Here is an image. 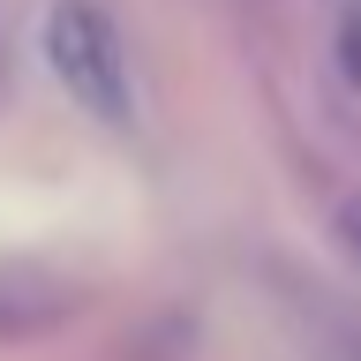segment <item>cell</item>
Here are the masks:
<instances>
[{"mask_svg": "<svg viewBox=\"0 0 361 361\" xmlns=\"http://www.w3.org/2000/svg\"><path fill=\"white\" fill-rule=\"evenodd\" d=\"M338 233H346V248L361 256V196H354V203H338Z\"/></svg>", "mask_w": 361, "mask_h": 361, "instance_id": "obj_2", "label": "cell"}, {"mask_svg": "<svg viewBox=\"0 0 361 361\" xmlns=\"http://www.w3.org/2000/svg\"><path fill=\"white\" fill-rule=\"evenodd\" d=\"M45 61L61 75V90L98 121H128V53H121V30L98 0H53L45 16Z\"/></svg>", "mask_w": 361, "mask_h": 361, "instance_id": "obj_1", "label": "cell"}]
</instances>
